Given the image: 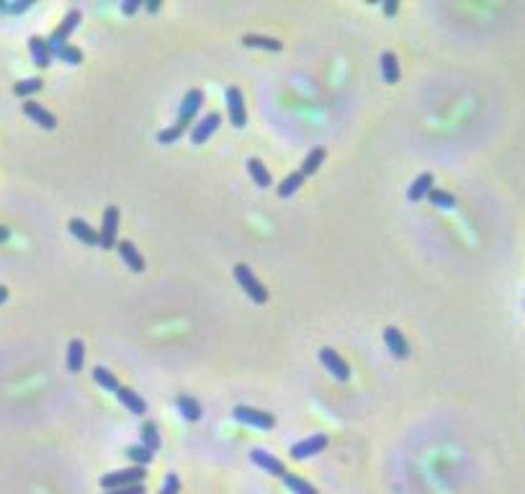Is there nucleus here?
Wrapping results in <instances>:
<instances>
[{
	"mask_svg": "<svg viewBox=\"0 0 525 494\" xmlns=\"http://www.w3.org/2000/svg\"><path fill=\"white\" fill-rule=\"evenodd\" d=\"M116 232H119V209L116 206H108L106 212H103V224H101V250H111V247H116Z\"/></svg>",
	"mask_w": 525,
	"mask_h": 494,
	"instance_id": "obj_6",
	"label": "nucleus"
},
{
	"mask_svg": "<svg viewBox=\"0 0 525 494\" xmlns=\"http://www.w3.org/2000/svg\"><path fill=\"white\" fill-rule=\"evenodd\" d=\"M304 181H307V178H304L302 173H291V175H286V178H283L281 185H278L276 191H278V196H281V198H289V196H294L296 191H299V188H302Z\"/></svg>",
	"mask_w": 525,
	"mask_h": 494,
	"instance_id": "obj_26",
	"label": "nucleus"
},
{
	"mask_svg": "<svg viewBox=\"0 0 525 494\" xmlns=\"http://www.w3.org/2000/svg\"><path fill=\"white\" fill-rule=\"evenodd\" d=\"M147 479V469L145 466H132V469H124V471H111L101 479V486L111 492V489H121V486H134L142 484Z\"/></svg>",
	"mask_w": 525,
	"mask_h": 494,
	"instance_id": "obj_3",
	"label": "nucleus"
},
{
	"mask_svg": "<svg viewBox=\"0 0 525 494\" xmlns=\"http://www.w3.org/2000/svg\"><path fill=\"white\" fill-rule=\"evenodd\" d=\"M320 363L325 366V371H330L332 376L338 378V381H348L350 378V369H348V363L340 358V353L338 350H332V348H320Z\"/></svg>",
	"mask_w": 525,
	"mask_h": 494,
	"instance_id": "obj_7",
	"label": "nucleus"
},
{
	"mask_svg": "<svg viewBox=\"0 0 525 494\" xmlns=\"http://www.w3.org/2000/svg\"><path fill=\"white\" fill-rule=\"evenodd\" d=\"M157 8H160V3H147V10H150V13H155Z\"/></svg>",
	"mask_w": 525,
	"mask_h": 494,
	"instance_id": "obj_39",
	"label": "nucleus"
},
{
	"mask_svg": "<svg viewBox=\"0 0 525 494\" xmlns=\"http://www.w3.org/2000/svg\"><path fill=\"white\" fill-rule=\"evenodd\" d=\"M119 255H121V260L127 263V268L132 273H142L145 271V258L139 255V250H136L134 245L129 243V240H119Z\"/></svg>",
	"mask_w": 525,
	"mask_h": 494,
	"instance_id": "obj_13",
	"label": "nucleus"
},
{
	"mask_svg": "<svg viewBox=\"0 0 525 494\" xmlns=\"http://www.w3.org/2000/svg\"><path fill=\"white\" fill-rule=\"evenodd\" d=\"M83 363H85V345L83 340H70L68 345V371L70 373H80L83 371Z\"/></svg>",
	"mask_w": 525,
	"mask_h": 494,
	"instance_id": "obj_19",
	"label": "nucleus"
},
{
	"mask_svg": "<svg viewBox=\"0 0 525 494\" xmlns=\"http://www.w3.org/2000/svg\"><path fill=\"white\" fill-rule=\"evenodd\" d=\"M178 489H181V482H178V476L167 474L165 482H163V489H160V494H178Z\"/></svg>",
	"mask_w": 525,
	"mask_h": 494,
	"instance_id": "obj_33",
	"label": "nucleus"
},
{
	"mask_svg": "<svg viewBox=\"0 0 525 494\" xmlns=\"http://www.w3.org/2000/svg\"><path fill=\"white\" fill-rule=\"evenodd\" d=\"M29 6H31V3H19V6H3V3H0V10H10V13H21V10H26V8H29Z\"/></svg>",
	"mask_w": 525,
	"mask_h": 494,
	"instance_id": "obj_35",
	"label": "nucleus"
},
{
	"mask_svg": "<svg viewBox=\"0 0 525 494\" xmlns=\"http://www.w3.org/2000/svg\"><path fill=\"white\" fill-rule=\"evenodd\" d=\"M3 240H8V229H6V227H0V243H3Z\"/></svg>",
	"mask_w": 525,
	"mask_h": 494,
	"instance_id": "obj_40",
	"label": "nucleus"
},
{
	"mask_svg": "<svg viewBox=\"0 0 525 494\" xmlns=\"http://www.w3.org/2000/svg\"><path fill=\"white\" fill-rule=\"evenodd\" d=\"M80 21H83V13H80V10H70L68 16L62 19V23H59L57 29L49 34V39H47L49 52H54L57 47H65V44H68V39H70V34H72V31L80 26Z\"/></svg>",
	"mask_w": 525,
	"mask_h": 494,
	"instance_id": "obj_5",
	"label": "nucleus"
},
{
	"mask_svg": "<svg viewBox=\"0 0 525 494\" xmlns=\"http://www.w3.org/2000/svg\"><path fill=\"white\" fill-rule=\"evenodd\" d=\"M201 103H204V93L198 90V88H191L188 93L183 96L181 101V108H178V116H175V124L163 129L160 134H157V142L160 145H173L178 136L183 134L185 129L191 126V121L196 119V114L201 111Z\"/></svg>",
	"mask_w": 525,
	"mask_h": 494,
	"instance_id": "obj_1",
	"label": "nucleus"
},
{
	"mask_svg": "<svg viewBox=\"0 0 525 494\" xmlns=\"http://www.w3.org/2000/svg\"><path fill=\"white\" fill-rule=\"evenodd\" d=\"M41 85H44V83H41L39 78H26V80H21V83L13 85V93L21 96V98H26V96H31V93H39Z\"/></svg>",
	"mask_w": 525,
	"mask_h": 494,
	"instance_id": "obj_30",
	"label": "nucleus"
},
{
	"mask_svg": "<svg viewBox=\"0 0 525 494\" xmlns=\"http://www.w3.org/2000/svg\"><path fill=\"white\" fill-rule=\"evenodd\" d=\"M381 10H384L387 16H394V13H397V10H399V6H397V3H387V6H384V8H381Z\"/></svg>",
	"mask_w": 525,
	"mask_h": 494,
	"instance_id": "obj_37",
	"label": "nucleus"
},
{
	"mask_svg": "<svg viewBox=\"0 0 525 494\" xmlns=\"http://www.w3.org/2000/svg\"><path fill=\"white\" fill-rule=\"evenodd\" d=\"M250 461H253L258 469H262L265 474H271V476L283 479V474H286V466H283V461H278L276 455H271L268 451H262V448H253V451H250Z\"/></svg>",
	"mask_w": 525,
	"mask_h": 494,
	"instance_id": "obj_10",
	"label": "nucleus"
},
{
	"mask_svg": "<svg viewBox=\"0 0 525 494\" xmlns=\"http://www.w3.org/2000/svg\"><path fill=\"white\" fill-rule=\"evenodd\" d=\"M219 124H222V116H219V114H214V111L206 114V116L201 119L198 124H194V129H191V142H194V145H204L206 139L219 129Z\"/></svg>",
	"mask_w": 525,
	"mask_h": 494,
	"instance_id": "obj_11",
	"label": "nucleus"
},
{
	"mask_svg": "<svg viewBox=\"0 0 525 494\" xmlns=\"http://www.w3.org/2000/svg\"><path fill=\"white\" fill-rule=\"evenodd\" d=\"M227 108H229V121L234 129H243L247 124V111H245V96L240 88H227Z\"/></svg>",
	"mask_w": 525,
	"mask_h": 494,
	"instance_id": "obj_8",
	"label": "nucleus"
},
{
	"mask_svg": "<svg viewBox=\"0 0 525 494\" xmlns=\"http://www.w3.org/2000/svg\"><path fill=\"white\" fill-rule=\"evenodd\" d=\"M6 299H8V289H6V286H0V304H3Z\"/></svg>",
	"mask_w": 525,
	"mask_h": 494,
	"instance_id": "obj_38",
	"label": "nucleus"
},
{
	"mask_svg": "<svg viewBox=\"0 0 525 494\" xmlns=\"http://www.w3.org/2000/svg\"><path fill=\"white\" fill-rule=\"evenodd\" d=\"M381 78H384V83H389V85H394L399 80V59L394 52H384V54H381Z\"/></svg>",
	"mask_w": 525,
	"mask_h": 494,
	"instance_id": "obj_21",
	"label": "nucleus"
},
{
	"mask_svg": "<svg viewBox=\"0 0 525 494\" xmlns=\"http://www.w3.org/2000/svg\"><path fill=\"white\" fill-rule=\"evenodd\" d=\"M68 227H70V232H72V237H78L80 243L90 245V247L101 245V237H98V232L85 222V219H70Z\"/></svg>",
	"mask_w": 525,
	"mask_h": 494,
	"instance_id": "obj_17",
	"label": "nucleus"
},
{
	"mask_svg": "<svg viewBox=\"0 0 525 494\" xmlns=\"http://www.w3.org/2000/svg\"><path fill=\"white\" fill-rule=\"evenodd\" d=\"M430 204L438 206V209H456V196L448 194V191H435V188H433Z\"/></svg>",
	"mask_w": 525,
	"mask_h": 494,
	"instance_id": "obj_32",
	"label": "nucleus"
},
{
	"mask_svg": "<svg viewBox=\"0 0 525 494\" xmlns=\"http://www.w3.org/2000/svg\"><path fill=\"white\" fill-rule=\"evenodd\" d=\"M23 114H26L31 121H37L41 129H54V126H57V119L52 116L41 103H37V101H26V103H23Z\"/></svg>",
	"mask_w": 525,
	"mask_h": 494,
	"instance_id": "obj_14",
	"label": "nucleus"
},
{
	"mask_svg": "<svg viewBox=\"0 0 525 494\" xmlns=\"http://www.w3.org/2000/svg\"><path fill=\"white\" fill-rule=\"evenodd\" d=\"M245 47H255V49H268V52H281L283 44L273 37H262V34H245L243 37Z\"/></svg>",
	"mask_w": 525,
	"mask_h": 494,
	"instance_id": "obj_22",
	"label": "nucleus"
},
{
	"mask_svg": "<svg viewBox=\"0 0 525 494\" xmlns=\"http://www.w3.org/2000/svg\"><path fill=\"white\" fill-rule=\"evenodd\" d=\"M384 345H387V350H389L394 358H407L409 356L407 340H404V335H402L394 325H389V327L384 329Z\"/></svg>",
	"mask_w": 525,
	"mask_h": 494,
	"instance_id": "obj_12",
	"label": "nucleus"
},
{
	"mask_svg": "<svg viewBox=\"0 0 525 494\" xmlns=\"http://www.w3.org/2000/svg\"><path fill=\"white\" fill-rule=\"evenodd\" d=\"M52 54H57L62 62H68V65H80L83 62V52H80L78 47H70V44H65V47H57Z\"/></svg>",
	"mask_w": 525,
	"mask_h": 494,
	"instance_id": "obj_31",
	"label": "nucleus"
},
{
	"mask_svg": "<svg viewBox=\"0 0 525 494\" xmlns=\"http://www.w3.org/2000/svg\"><path fill=\"white\" fill-rule=\"evenodd\" d=\"M232 273H234V281L240 283V289H243L255 304H265V301H268V289L255 278V273L250 271L245 263H237L232 268Z\"/></svg>",
	"mask_w": 525,
	"mask_h": 494,
	"instance_id": "obj_2",
	"label": "nucleus"
},
{
	"mask_svg": "<svg viewBox=\"0 0 525 494\" xmlns=\"http://www.w3.org/2000/svg\"><path fill=\"white\" fill-rule=\"evenodd\" d=\"M29 52H31V59H34V65L37 68H49L52 65V52H49V44L47 39H41V37H31L29 39Z\"/></svg>",
	"mask_w": 525,
	"mask_h": 494,
	"instance_id": "obj_18",
	"label": "nucleus"
},
{
	"mask_svg": "<svg viewBox=\"0 0 525 494\" xmlns=\"http://www.w3.org/2000/svg\"><path fill=\"white\" fill-rule=\"evenodd\" d=\"M139 433H142V446H145L147 451H152V453H155L157 448H160V433H157L155 422H150V420H147Z\"/></svg>",
	"mask_w": 525,
	"mask_h": 494,
	"instance_id": "obj_28",
	"label": "nucleus"
},
{
	"mask_svg": "<svg viewBox=\"0 0 525 494\" xmlns=\"http://www.w3.org/2000/svg\"><path fill=\"white\" fill-rule=\"evenodd\" d=\"M116 399L124 404V407L132 412V415H136V417H142V415H147V402L136 391H132L129 387H119V391H116Z\"/></svg>",
	"mask_w": 525,
	"mask_h": 494,
	"instance_id": "obj_16",
	"label": "nucleus"
},
{
	"mask_svg": "<svg viewBox=\"0 0 525 494\" xmlns=\"http://www.w3.org/2000/svg\"><path fill=\"white\" fill-rule=\"evenodd\" d=\"M325 448H327V435H325V433H317V435L304 438L296 446H291V455L296 461H304V458H311V455L322 453Z\"/></svg>",
	"mask_w": 525,
	"mask_h": 494,
	"instance_id": "obj_9",
	"label": "nucleus"
},
{
	"mask_svg": "<svg viewBox=\"0 0 525 494\" xmlns=\"http://www.w3.org/2000/svg\"><path fill=\"white\" fill-rule=\"evenodd\" d=\"M283 484L289 486L294 494H317V489H314V484H309L307 479H302V476H296V474H283V479H281Z\"/></svg>",
	"mask_w": 525,
	"mask_h": 494,
	"instance_id": "obj_27",
	"label": "nucleus"
},
{
	"mask_svg": "<svg viewBox=\"0 0 525 494\" xmlns=\"http://www.w3.org/2000/svg\"><path fill=\"white\" fill-rule=\"evenodd\" d=\"M175 407H178V412L188 420V422H198L201 420V404L196 402V399H191V397H185V394H181V397H175Z\"/></svg>",
	"mask_w": 525,
	"mask_h": 494,
	"instance_id": "obj_20",
	"label": "nucleus"
},
{
	"mask_svg": "<svg viewBox=\"0 0 525 494\" xmlns=\"http://www.w3.org/2000/svg\"><path fill=\"white\" fill-rule=\"evenodd\" d=\"M93 381H96L98 387H103V389H108V391H114L116 394L119 391V378L114 376V371H108V369H103V366H96L93 369Z\"/></svg>",
	"mask_w": 525,
	"mask_h": 494,
	"instance_id": "obj_25",
	"label": "nucleus"
},
{
	"mask_svg": "<svg viewBox=\"0 0 525 494\" xmlns=\"http://www.w3.org/2000/svg\"><path fill=\"white\" fill-rule=\"evenodd\" d=\"M325 157H327V150H325V147H317V150H311L309 155L304 157L302 170H299V173H302L304 178H307V175H314L322 167V165H325Z\"/></svg>",
	"mask_w": 525,
	"mask_h": 494,
	"instance_id": "obj_23",
	"label": "nucleus"
},
{
	"mask_svg": "<svg viewBox=\"0 0 525 494\" xmlns=\"http://www.w3.org/2000/svg\"><path fill=\"white\" fill-rule=\"evenodd\" d=\"M121 10H124L127 16H129V13H134V10H139V0H134V3H124V6H121Z\"/></svg>",
	"mask_w": 525,
	"mask_h": 494,
	"instance_id": "obj_36",
	"label": "nucleus"
},
{
	"mask_svg": "<svg viewBox=\"0 0 525 494\" xmlns=\"http://www.w3.org/2000/svg\"><path fill=\"white\" fill-rule=\"evenodd\" d=\"M152 455H155V453H152V451H147L142 443H139V446H129L127 448V458L134 466H147L150 461H152Z\"/></svg>",
	"mask_w": 525,
	"mask_h": 494,
	"instance_id": "obj_29",
	"label": "nucleus"
},
{
	"mask_svg": "<svg viewBox=\"0 0 525 494\" xmlns=\"http://www.w3.org/2000/svg\"><path fill=\"white\" fill-rule=\"evenodd\" d=\"M433 183H435L433 173H420L418 178L412 181V185L407 188V198L409 201H422V198H428V196L433 194Z\"/></svg>",
	"mask_w": 525,
	"mask_h": 494,
	"instance_id": "obj_15",
	"label": "nucleus"
},
{
	"mask_svg": "<svg viewBox=\"0 0 525 494\" xmlns=\"http://www.w3.org/2000/svg\"><path fill=\"white\" fill-rule=\"evenodd\" d=\"M103 494H147L145 484H134V486H121V489H111V492Z\"/></svg>",
	"mask_w": 525,
	"mask_h": 494,
	"instance_id": "obj_34",
	"label": "nucleus"
},
{
	"mask_svg": "<svg viewBox=\"0 0 525 494\" xmlns=\"http://www.w3.org/2000/svg\"><path fill=\"white\" fill-rule=\"evenodd\" d=\"M247 170H250V175H253V181H255V185H260L262 191L265 188H271L273 185V178H271V173L265 170V165L260 163V160H247Z\"/></svg>",
	"mask_w": 525,
	"mask_h": 494,
	"instance_id": "obj_24",
	"label": "nucleus"
},
{
	"mask_svg": "<svg viewBox=\"0 0 525 494\" xmlns=\"http://www.w3.org/2000/svg\"><path fill=\"white\" fill-rule=\"evenodd\" d=\"M232 417L237 422H243V425H253V427H260V430H273V427H276V417H273L271 412L247 407V404H237V407L232 409Z\"/></svg>",
	"mask_w": 525,
	"mask_h": 494,
	"instance_id": "obj_4",
	"label": "nucleus"
}]
</instances>
